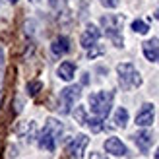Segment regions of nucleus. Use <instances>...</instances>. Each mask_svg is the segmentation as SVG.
Segmentation results:
<instances>
[{"mask_svg": "<svg viewBox=\"0 0 159 159\" xmlns=\"http://www.w3.org/2000/svg\"><path fill=\"white\" fill-rule=\"evenodd\" d=\"M132 138H134V144L138 146V149H140L142 153H148L149 149H152V146H153V134L149 132L148 128L136 132Z\"/></svg>", "mask_w": 159, "mask_h": 159, "instance_id": "8", "label": "nucleus"}, {"mask_svg": "<svg viewBox=\"0 0 159 159\" xmlns=\"http://www.w3.org/2000/svg\"><path fill=\"white\" fill-rule=\"evenodd\" d=\"M99 39H101V29L95 25V23H87L85 29H84V33H82V37H80V45L87 51L89 47L97 45Z\"/></svg>", "mask_w": 159, "mask_h": 159, "instance_id": "6", "label": "nucleus"}, {"mask_svg": "<svg viewBox=\"0 0 159 159\" xmlns=\"http://www.w3.org/2000/svg\"><path fill=\"white\" fill-rule=\"evenodd\" d=\"M18 134L25 140V142H33L37 138V126H35V120H27V122H23L20 128H18Z\"/></svg>", "mask_w": 159, "mask_h": 159, "instance_id": "15", "label": "nucleus"}, {"mask_svg": "<svg viewBox=\"0 0 159 159\" xmlns=\"http://www.w3.org/2000/svg\"><path fill=\"white\" fill-rule=\"evenodd\" d=\"M153 120H155V105L153 103H144L136 115V124L142 128H149Z\"/></svg>", "mask_w": 159, "mask_h": 159, "instance_id": "7", "label": "nucleus"}, {"mask_svg": "<svg viewBox=\"0 0 159 159\" xmlns=\"http://www.w3.org/2000/svg\"><path fill=\"white\" fill-rule=\"evenodd\" d=\"M142 52H144V57L149 62H157L159 60V39L152 37V39H148V41H144V45H142Z\"/></svg>", "mask_w": 159, "mask_h": 159, "instance_id": "10", "label": "nucleus"}, {"mask_svg": "<svg viewBox=\"0 0 159 159\" xmlns=\"http://www.w3.org/2000/svg\"><path fill=\"white\" fill-rule=\"evenodd\" d=\"M116 76H118V85L124 91L136 89L142 85V74L136 70V66L132 62H120L116 64Z\"/></svg>", "mask_w": 159, "mask_h": 159, "instance_id": "2", "label": "nucleus"}, {"mask_svg": "<svg viewBox=\"0 0 159 159\" xmlns=\"http://www.w3.org/2000/svg\"><path fill=\"white\" fill-rule=\"evenodd\" d=\"M155 159H159V148H157V152H155Z\"/></svg>", "mask_w": 159, "mask_h": 159, "instance_id": "27", "label": "nucleus"}, {"mask_svg": "<svg viewBox=\"0 0 159 159\" xmlns=\"http://www.w3.org/2000/svg\"><path fill=\"white\" fill-rule=\"evenodd\" d=\"M113 122H115V126H118V128H126V124H128V111L124 107H118L115 111V115H113Z\"/></svg>", "mask_w": 159, "mask_h": 159, "instance_id": "16", "label": "nucleus"}, {"mask_svg": "<svg viewBox=\"0 0 159 159\" xmlns=\"http://www.w3.org/2000/svg\"><path fill=\"white\" fill-rule=\"evenodd\" d=\"M89 159H105V157H103V155H99L97 152H91V153H89Z\"/></svg>", "mask_w": 159, "mask_h": 159, "instance_id": "25", "label": "nucleus"}, {"mask_svg": "<svg viewBox=\"0 0 159 159\" xmlns=\"http://www.w3.org/2000/svg\"><path fill=\"white\" fill-rule=\"evenodd\" d=\"M103 120L105 118H99V116H87V122H85V126H89V130L91 132H101L103 130Z\"/></svg>", "mask_w": 159, "mask_h": 159, "instance_id": "18", "label": "nucleus"}, {"mask_svg": "<svg viewBox=\"0 0 159 159\" xmlns=\"http://www.w3.org/2000/svg\"><path fill=\"white\" fill-rule=\"evenodd\" d=\"M87 146H89V138H87L85 134H78V136H74L66 144V149H64L66 157L68 159H82Z\"/></svg>", "mask_w": 159, "mask_h": 159, "instance_id": "5", "label": "nucleus"}, {"mask_svg": "<svg viewBox=\"0 0 159 159\" xmlns=\"http://www.w3.org/2000/svg\"><path fill=\"white\" fill-rule=\"evenodd\" d=\"M113 99H115V93L109 91V89H101V91H95L89 95V109L95 116L99 118H107L111 109H113Z\"/></svg>", "mask_w": 159, "mask_h": 159, "instance_id": "3", "label": "nucleus"}, {"mask_svg": "<svg viewBox=\"0 0 159 159\" xmlns=\"http://www.w3.org/2000/svg\"><path fill=\"white\" fill-rule=\"evenodd\" d=\"M80 95H82V87H80V85H66L64 89H60V93H58V105H57L58 113L60 115H70L72 109L76 107Z\"/></svg>", "mask_w": 159, "mask_h": 159, "instance_id": "4", "label": "nucleus"}, {"mask_svg": "<svg viewBox=\"0 0 159 159\" xmlns=\"http://www.w3.org/2000/svg\"><path fill=\"white\" fill-rule=\"evenodd\" d=\"M101 33H105L107 39L116 49L124 47V35H122V16L116 14H105L101 16Z\"/></svg>", "mask_w": 159, "mask_h": 159, "instance_id": "1", "label": "nucleus"}, {"mask_svg": "<svg viewBox=\"0 0 159 159\" xmlns=\"http://www.w3.org/2000/svg\"><path fill=\"white\" fill-rule=\"evenodd\" d=\"M57 76L62 80V82H72L76 76V64L72 60H64L60 62V66L57 68Z\"/></svg>", "mask_w": 159, "mask_h": 159, "instance_id": "11", "label": "nucleus"}, {"mask_svg": "<svg viewBox=\"0 0 159 159\" xmlns=\"http://www.w3.org/2000/svg\"><path fill=\"white\" fill-rule=\"evenodd\" d=\"M68 51H70V39L64 37V35L57 37V39L51 43V52L54 54V57H64Z\"/></svg>", "mask_w": 159, "mask_h": 159, "instance_id": "14", "label": "nucleus"}, {"mask_svg": "<svg viewBox=\"0 0 159 159\" xmlns=\"http://www.w3.org/2000/svg\"><path fill=\"white\" fill-rule=\"evenodd\" d=\"M25 89H27V93L31 95V97H35V95L43 89V82H41V80H31V82H27Z\"/></svg>", "mask_w": 159, "mask_h": 159, "instance_id": "19", "label": "nucleus"}, {"mask_svg": "<svg viewBox=\"0 0 159 159\" xmlns=\"http://www.w3.org/2000/svg\"><path fill=\"white\" fill-rule=\"evenodd\" d=\"M103 8H107V10H115V8H118V4H120V0H99Z\"/></svg>", "mask_w": 159, "mask_h": 159, "instance_id": "24", "label": "nucleus"}, {"mask_svg": "<svg viewBox=\"0 0 159 159\" xmlns=\"http://www.w3.org/2000/svg\"><path fill=\"white\" fill-rule=\"evenodd\" d=\"M103 148H105V152L109 155H115V157H124L126 153H128V149H126L124 142L118 140V138H107L105 144H103Z\"/></svg>", "mask_w": 159, "mask_h": 159, "instance_id": "9", "label": "nucleus"}, {"mask_svg": "<svg viewBox=\"0 0 159 159\" xmlns=\"http://www.w3.org/2000/svg\"><path fill=\"white\" fill-rule=\"evenodd\" d=\"M4 68H6V58H4V49L0 47V87L4 82Z\"/></svg>", "mask_w": 159, "mask_h": 159, "instance_id": "23", "label": "nucleus"}, {"mask_svg": "<svg viewBox=\"0 0 159 159\" xmlns=\"http://www.w3.org/2000/svg\"><path fill=\"white\" fill-rule=\"evenodd\" d=\"M153 16H155V20H159V6H157V10L153 12Z\"/></svg>", "mask_w": 159, "mask_h": 159, "instance_id": "26", "label": "nucleus"}, {"mask_svg": "<svg viewBox=\"0 0 159 159\" xmlns=\"http://www.w3.org/2000/svg\"><path fill=\"white\" fill-rule=\"evenodd\" d=\"M29 2H37V0H29Z\"/></svg>", "mask_w": 159, "mask_h": 159, "instance_id": "28", "label": "nucleus"}, {"mask_svg": "<svg viewBox=\"0 0 159 159\" xmlns=\"http://www.w3.org/2000/svg\"><path fill=\"white\" fill-rule=\"evenodd\" d=\"M66 6H68V0H49V8H51L54 14L64 12Z\"/></svg>", "mask_w": 159, "mask_h": 159, "instance_id": "21", "label": "nucleus"}, {"mask_svg": "<svg viewBox=\"0 0 159 159\" xmlns=\"http://www.w3.org/2000/svg\"><path fill=\"white\" fill-rule=\"evenodd\" d=\"M35 140H37V146L41 148L43 152H49L51 153V152H54V148H57V140H54L47 130H41V132L37 134Z\"/></svg>", "mask_w": 159, "mask_h": 159, "instance_id": "13", "label": "nucleus"}, {"mask_svg": "<svg viewBox=\"0 0 159 159\" xmlns=\"http://www.w3.org/2000/svg\"><path fill=\"white\" fill-rule=\"evenodd\" d=\"M43 130H47L54 140L58 142V140L62 138V134H64V124H62L58 118H52V116H51V118H47V122H45V126H43Z\"/></svg>", "mask_w": 159, "mask_h": 159, "instance_id": "12", "label": "nucleus"}, {"mask_svg": "<svg viewBox=\"0 0 159 159\" xmlns=\"http://www.w3.org/2000/svg\"><path fill=\"white\" fill-rule=\"evenodd\" d=\"M0 2H2V0H0Z\"/></svg>", "mask_w": 159, "mask_h": 159, "instance_id": "29", "label": "nucleus"}, {"mask_svg": "<svg viewBox=\"0 0 159 159\" xmlns=\"http://www.w3.org/2000/svg\"><path fill=\"white\" fill-rule=\"evenodd\" d=\"M72 115H74V118H76V122L78 124H82V126H85V122H87V111H85V107H82V105H78L76 109H72Z\"/></svg>", "mask_w": 159, "mask_h": 159, "instance_id": "17", "label": "nucleus"}, {"mask_svg": "<svg viewBox=\"0 0 159 159\" xmlns=\"http://www.w3.org/2000/svg\"><path fill=\"white\" fill-rule=\"evenodd\" d=\"M130 27H132L134 33H140V35H146L148 31H149V25H148V23H146L144 20H134Z\"/></svg>", "mask_w": 159, "mask_h": 159, "instance_id": "20", "label": "nucleus"}, {"mask_svg": "<svg viewBox=\"0 0 159 159\" xmlns=\"http://www.w3.org/2000/svg\"><path fill=\"white\" fill-rule=\"evenodd\" d=\"M103 52H105V49H103L101 45H93V47H89V49H87V58H89V60H93V58L101 57Z\"/></svg>", "mask_w": 159, "mask_h": 159, "instance_id": "22", "label": "nucleus"}]
</instances>
